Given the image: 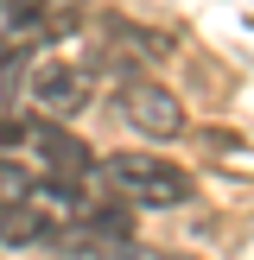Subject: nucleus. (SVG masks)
Here are the masks:
<instances>
[{
	"mask_svg": "<svg viewBox=\"0 0 254 260\" xmlns=\"http://www.w3.org/2000/svg\"><path fill=\"white\" fill-rule=\"evenodd\" d=\"M121 260H172V254H159V248H134V241H127V248H121Z\"/></svg>",
	"mask_w": 254,
	"mask_h": 260,
	"instance_id": "6e6552de",
	"label": "nucleus"
},
{
	"mask_svg": "<svg viewBox=\"0 0 254 260\" xmlns=\"http://www.w3.org/2000/svg\"><path fill=\"white\" fill-rule=\"evenodd\" d=\"M32 197H38V184L25 178V165L0 159V210H13V203H32Z\"/></svg>",
	"mask_w": 254,
	"mask_h": 260,
	"instance_id": "0eeeda50",
	"label": "nucleus"
},
{
	"mask_svg": "<svg viewBox=\"0 0 254 260\" xmlns=\"http://www.w3.org/2000/svg\"><path fill=\"white\" fill-rule=\"evenodd\" d=\"M51 235H57V229H51V216L38 210V197L0 210V241H7V248H32V241H51Z\"/></svg>",
	"mask_w": 254,
	"mask_h": 260,
	"instance_id": "39448f33",
	"label": "nucleus"
},
{
	"mask_svg": "<svg viewBox=\"0 0 254 260\" xmlns=\"http://www.w3.org/2000/svg\"><path fill=\"white\" fill-rule=\"evenodd\" d=\"M102 178L121 203H140V210H172V203H190V172H178L159 152H114L102 159Z\"/></svg>",
	"mask_w": 254,
	"mask_h": 260,
	"instance_id": "f257e3e1",
	"label": "nucleus"
},
{
	"mask_svg": "<svg viewBox=\"0 0 254 260\" xmlns=\"http://www.w3.org/2000/svg\"><path fill=\"white\" fill-rule=\"evenodd\" d=\"M108 38H121L127 63H165L172 57V38L165 32H146V25H127V19H108Z\"/></svg>",
	"mask_w": 254,
	"mask_h": 260,
	"instance_id": "423d86ee",
	"label": "nucleus"
},
{
	"mask_svg": "<svg viewBox=\"0 0 254 260\" xmlns=\"http://www.w3.org/2000/svg\"><path fill=\"white\" fill-rule=\"evenodd\" d=\"M121 121L152 134V140H172L184 127V102L172 89H159V83H121Z\"/></svg>",
	"mask_w": 254,
	"mask_h": 260,
	"instance_id": "7ed1b4c3",
	"label": "nucleus"
},
{
	"mask_svg": "<svg viewBox=\"0 0 254 260\" xmlns=\"http://www.w3.org/2000/svg\"><path fill=\"white\" fill-rule=\"evenodd\" d=\"M25 95H32V108H45L51 121H64V114H83V108H89L96 76H89L83 63H32Z\"/></svg>",
	"mask_w": 254,
	"mask_h": 260,
	"instance_id": "f03ea898",
	"label": "nucleus"
},
{
	"mask_svg": "<svg viewBox=\"0 0 254 260\" xmlns=\"http://www.w3.org/2000/svg\"><path fill=\"white\" fill-rule=\"evenodd\" d=\"M25 152H32L51 178H89V165H96L89 146L76 134H64L57 121H25Z\"/></svg>",
	"mask_w": 254,
	"mask_h": 260,
	"instance_id": "20e7f679",
	"label": "nucleus"
}]
</instances>
